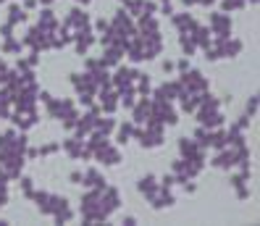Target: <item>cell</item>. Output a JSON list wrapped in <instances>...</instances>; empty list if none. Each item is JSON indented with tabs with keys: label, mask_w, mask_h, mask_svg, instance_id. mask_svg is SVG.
Listing matches in <instances>:
<instances>
[{
	"label": "cell",
	"mask_w": 260,
	"mask_h": 226,
	"mask_svg": "<svg viewBox=\"0 0 260 226\" xmlns=\"http://www.w3.org/2000/svg\"><path fill=\"white\" fill-rule=\"evenodd\" d=\"M210 24H213V35H218V42L229 40V32H232V19L223 16V13H213Z\"/></svg>",
	"instance_id": "1"
},
{
	"label": "cell",
	"mask_w": 260,
	"mask_h": 226,
	"mask_svg": "<svg viewBox=\"0 0 260 226\" xmlns=\"http://www.w3.org/2000/svg\"><path fill=\"white\" fill-rule=\"evenodd\" d=\"M158 189H160V184H155V176H142L140 179V192L147 195V198H152Z\"/></svg>",
	"instance_id": "2"
},
{
	"label": "cell",
	"mask_w": 260,
	"mask_h": 226,
	"mask_svg": "<svg viewBox=\"0 0 260 226\" xmlns=\"http://www.w3.org/2000/svg\"><path fill=\"white\" fill-rule=\"evenodd\" d=\"M82 184H87V187H95V189H103V187H105V179H103L98 171H87V174L82 176Z\"/></svg>",
	"instance_id": "3"
},
{
	"label": "cell",
	"mask_w": 260,
	"mask_h": 226,
	"mask_svg": "<svg viewBox=\"0 0 260 226\" xmlns=\"http://www.w3.org/2000/svg\"><path fill=\"white\" fill-rule=\"evenodd\" d=\"M134 121H137V124L150 121V103H147V100H142V103H140V108L134 111Z\"/></svg>",
	"instance_id": "4"
},
{
	"label": "cell",
	"mask_w": 260,
	"mask_h": 226,
	"mask_svg": "<svg viewBox=\"0 0 260 226\" xmlns=\"http://www.w3.org/2000/svg\"><path fill=\"white\" fill-rule=\"evenodd\" d=\"M132 134H137V129H134L132 124H124V126L118 129V142H129Z\"/></svg>",
	"instance_id": "5"
},
{
	"label": "cell",
	"mask_w": 260,
	"mask_h": 226,
	"mask_svg": "<svg viewBox=\"0 0 260 226\" xmlns=\"http://www.w3.org/2000/svg\"><path fill=\"white\" fill-rule=\"evenodd\" d=\"M8 13H11V16H8V19H11V24H16V21H24V19H26V13H24L21 8H16V6H13Z\"/></svg>",
	"instance_id": "6"
},
{
	"label": "cell",
	"mask_w": 260,
	"mask_h": 226,
	"mask_svg": "<svg viewBox=\"0 0 260 226\" xmlns=\"http://www.w3.org/2000/svg\"><path fill=\"white\" fill-rule=\"evenodd\" d=\"M223 8H226V11H237V8H244V0H223Z\"/></svg>",
	"instance_id": "7"
},
{
	"label": "cell",
	"mask_w": 260,
	"mask_h": 226,
	"mask_svg": "<svg viewBox=\"0 0 260 226\" xmlns=\"http://www.w3.org/2000/svg\"><path fill=\"white\" fill-rule=\"evenodd\" d=\"M11 79V71L6 69V63L3 61H0V82H8Z\"/></svg>",
	"instance_id": "8"
},
{
	"label": "cell",
	"mask_w": 260,
	"mask_h": 226,
	"mask_svg": "<svg viewBox=\"0 0 260 226\" xmlns=\"http://www.w3.org/2000/svg\"><path fill=\"white\" fill-rule=\"evenodd\" d=\"M255 108H257V100H255V98H252V100H250V103H247V113H250V116H252V113H255Z\"/></svg>",
	"instance_id": "9"
},
{
	"label": "cell",
	"mask_w": 260,
	"mask_h": 226,
	"mask_svg": "<svg viewBox=\"0 0 260 226\" xmlns=\"http://www.w3.org/2000/svg\"><path fill=\"white\" fill-rule=\"evenodd\" d=\"M179 71H189V61H179Z\"/></svg>",
	"instance_id": "10"
},
{
	"label": "cell",
	"mask_w": 260,
	"mask_h": 226,
	"mask_svg": "<svg viewBox=\"0 0 260 226\" xmlns=\"http://www.w3.org/2000/svg\"><path fill=\"white\" fill-rule=\"evenodd\" d=\"M79 3H89V0H79Z\"/></svg>",
	"instance_id": "11"
},
{
	"label": "cell",
	"mask_w": 260,
	"mask_h": 226,
	"mask_svg": "<svg viewBox=\"0 0 260 226\" xmlns=\"http://www.w3.org/2000/svg\"><path fill=\"white\" fill-rule=\"evenodd\" d=\"M0 3H3V0H0Z\"/></svg>",
	"instance_id": "12"
}]
</instances>
